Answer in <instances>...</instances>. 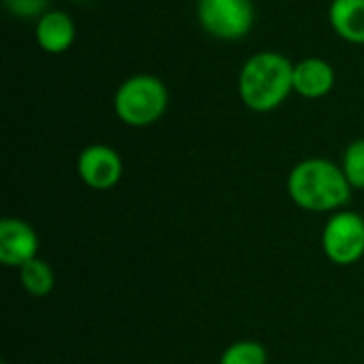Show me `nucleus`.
Returning a JSON list of instances; mask_svg holds the SVG:
<instances>
[{
    "label": "nucleus",
    "instance_id": "11",
    "mask_svg": "<svg viewBox=\"0 0 364 364\" xmlns=\"http://www.w3.org/2000/svg\"><path fill=\"white\" fill-rule=\"evenodd\" d=\"M19 282L23 286V290L34 296V299H43L47 296L53 286H55V275H53V269L41 260V258H34L30 262H26L21 269H19Z\"/></svg>",
    "mask_w": 364,
    "mask_h": 364
},
{
    "label": "nucleus",
    "instance_id": "2",
    "mask_svg": "<svg viewBox=\"0 0 364 364\" xmlns=\"http://www.w3.org/2000/svg\"><path fill=\"white\" fill-rule=\"evenodd\" d=\"M292 203L309 213L341 211L352 198V186L341 164L326 158H307L292 166L288 181Z\"/></svg>",
    "mask_w": 364,
    "mask_h": 364
},
{
    "label": "nucleus",
    "instance_id": "4",
    "mask_svg": "<svg viewBox=\"0 0 364 364\" xmlns=\"http://www.w3.org/2000/svg\"><path fill=\"white\" fill-rule=\"evenodd\" d=\"M196 19L211 38L237 43L252 32L256 4L254 0H196Z\"/></svg>",
    "mask_w": 364,
    "mask_h": 364
},
{
    "label": "nucleus",
    "instance_id": "7",
    "mask_svg": "<svg viewBox=\"0 0 364 364\" xmlns=\"http://www.w3.org/2000/svg\"><path fill=\"white\" fill-rule=\"evenodd\" d=\"M38 235L36 230L19 220L4 218L0 222V262L9 269H21L26 262L38 258Z\"/></svg>",
    "mask_w": 364,
    "mask_h": 364
},
{
    "label": "nucleus",
    "instance_id": "10",
    "mask_svg": "<svg viewBox=\"0 0 364 364\" xmlns=\"http://www.w3.org/2000/svg\"><path fill=\"white\" fill-rule=\"evenodd\" d=\"M331 30L350 45H364V0H331Z\"/></svg>",
    "mask_w": 364,
    "mask_h": 364
},
{
    "label": "nucleus",
    "instance_id": "13",
    "mask_svg": "<svg viewBox=\"0 0 364 364\" xmlns=\"http://www.w3.org/2000/svg\"><path fill=\"white\" fill-rule=\"evenodd\" d=\"M341 168L354 190H364V139H354L346 147Z\"/></svg>",
    "mask_w": 364,
    "mask_h": 364
},
{
    "label": "nucleus",
    "instance_id": "8",
    "mask_svg": "<svg viewBox=\"0 0 364 364\" xmlns=\"http://www.w3.org/2000/svg\"><path fill=\"white\" fill-rule=\"evenodd\" d=\"M335 83H337V73L328 60L311 55L294 62L292 85L296 96L305 100H320L333 92Z\"/></svg>",
    "mask_w": 364,
    "mask_h": 364
},
{
    "label": "nucleus",
    "instance_id": "9",
    "mask_svg": "<svg viewBox=\"0 0 364 364\" xmlns=\"http://www.w3.org/2000/svg\"><path fill=\"white\" fill-rule=\"evenodd\" d=\"M77 38L75 19L62 9H49L41 19L34 21V41L36 45L51 55L66 53Z\"/></svg>",
    "mask_w": 364,
    "mask_h": 364
},
{
    "label": "nucleus",
    "instance_id": "15",
    "mask_svg": "<svg viewBox=\"0 0 364 364\" xmlns=\"http://www.w3.org/2000/svg\"><path fill=\"white\" fill-rule=\"evenodd\" d=\"M2 364H4V363H2Z\"/></svg>",
    "mask_w": 364,
    "mask_h": 364
},
{
    "label": "nucleus",
    "instance_id": "6",
    "mask_svg": "<svg viewBox=\"0 0 364 364\" xmlns=\"http://www.w3.org/2000/svg\"><path fill=\"white\" fill-rule=\"evenodd\" d=\"M77 175L92 190H113L122 181L124 160L111 145L92 143L77 156Z\"/></svg>",
    "mask_w": 364,
    "mask_h": 364
},
{
    "label": "nucleus",
    "instance_id": "5",
    "mask_svg": "<svg viewBox=\"0 0 364 364\" xmlns=\"http://www.w3.org/2000/svg\"><path fill=\"white\" fill-rule=\"evenodd\" d=\"M322 250L333 264L352 267L364 256V218L354 211H335L322 230Z\"/></svg>",
    "mask_w": 364,
    "mask_h": 364
},
{
    "label": "nucleus",
    "instance_id": "1",
    "mask_svg": "<svg viewBox=\"0 0 364 364\" xmlns=\"http://www.w3.org/2000/svg\"><path fill=\"white\" fill-rule=\"evenodd\" d=\"M294 62L275 49H262L252 53L239 68L237 92L241 102L254 113H273L277 111L290 94Z\"/></svg>",
    "mask_w": 364,
    "mask_h": 364
},
{
    "label": "nucleus",
    "instance_id": "3",
    "mask_svg": "<svg viewBox=\"0 0 364 364\" xmlns=\"http://www.w3.org/2000/svg\"><path fill=\"white\" fill-rule=\"evenodd\" d=\"M168 102L171 94L160 77L136 73L117 85L113 94V113L130 128H147L164 117Z\"/></svg>",
    "mask_w": 364,
    "mask_h": 364
},
{
    "label": "nucleus",
    "instance_id": "14",
    "mask_svg": "<svg viewBox=\"0 0 364 364\" xmlns=\"http://www.w3.org/2000/svg\"><path fill=\"white\" fill-rule=\"evenodd\" d=\"M2 9L21 21H36L41 19L51 6V0H0Z\"/></svg>",
    "mask_w": 364,
    "mask_h": 364
},
{
    "label": "nucleus",
    "instance_id": "12",
    "mask_svg": "<svg viewBox=\"0 0 364 364\" xmlns=\"http://www.w3.org/2000/svg\"><path fill=\"white\" fill-rule=\"evenodd\" d=\"M269 354L258 341H235L220 356V364H267Z\"/></svg>",
    "mask_w": 364,
    "mask_h": 364
}]
</instances>
